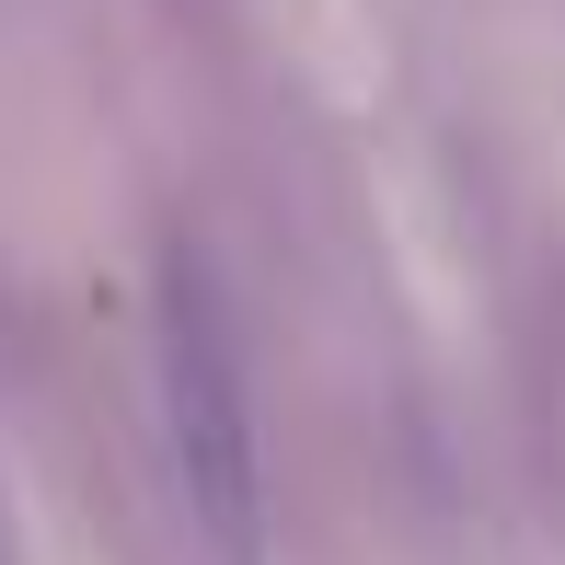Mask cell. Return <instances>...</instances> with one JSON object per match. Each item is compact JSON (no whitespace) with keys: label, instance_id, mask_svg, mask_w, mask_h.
<instances>
[{"label":"cell","instance_id":"1","mask_svg":"<svg viewBox=\"0 0 565 565\" xmlns=\"http://www.w3.org/2000/svg\"><path fill=\"white\" fill-rule=\"evenodd\" d=\"M139 393H150V439H162V473H173L185 531L220 565H266V520H277L266 427H254L243 358H231V335H220L209 300H162V312H150Z\"/></svg>","mask_w":565,"mask_h":565}]
</instances>
